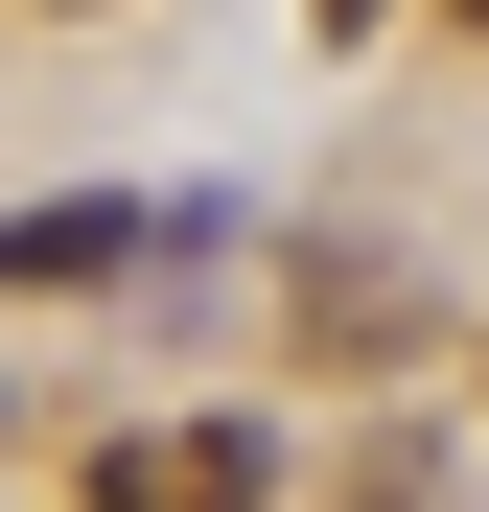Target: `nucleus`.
Masks as SVG:
<instances>
[{
  "label": "nucleus",
  "instance_id": "obj_3",
  "mask_svg": "<svg viewBox=\"0 0 489 512\" xmlns=\"http://www.w3.org/2000/svg\"><path fill=\"white\" fill-rule=\"evenodd\" d=\"M326 24H373V0H326Z\"/></svg>",
  "mask_w": 489,
  "mask_h": 512
},
{
  "label": "nucleus",
  "instance_id": "obj_5",
  "mask_svg": "<svg viewBox=\"0 0 489 512\" xmlns=\"http://www.w3.org/2000/svg\"><path fill=\"white\" fill-rule=\"evenodd\" d=\"M466 24H489V0H466Z\"/></svg>",
  "mask_w": 489,
  "mask_h": 512
},
{
  "label": "nucleus",
  "instance_id": "obj_2",
  "mask_svg": "<svg viewBox=\"0 0 489 512\" xmlns=\"http://www.w3.org/2000/svg\"><path fill=\"white\" fill-rule=\"evenodd\" d=\"M0 280H140V210L70 187V210H0Z\"/></svg>",
  "mask_w": 489,
  "mask_h": 512
},
{
  "label": "nucleus",
  "instance_id": "obj_1",
  "mask_svg": "<svg viewBox=\"0 0 489 512\" xmlns=\"http://www.w3.org/2000/svg\"><path fill=\"white\" fill-rule=\"evenodd\" d=\"M257 489H280L257 419H140V443H94V489H70V512H257Z\"/></svg>",
  "mask_w": 489,
  "mask_h": 512
},
{
  "label": "nucleus",
  "instance_id": "obj_4",
  "mask_svg": "<svg viewBox=\"0 0 489 512\" xmlns=\"http://www.w3.org/2000/svg\"><path fill=\"white\" fill-rule=\"evenodd\" d=\"M70 24H94V0H70Z\"/></svg>",
  "mask_w": 489,
  "mask_h": 512
}]
</instances>
